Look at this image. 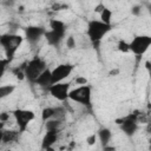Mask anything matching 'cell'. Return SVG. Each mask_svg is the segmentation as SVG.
I'll list each match as a JSON object with an SVG mask.
<instances>
[{
    "mask_svg": "<svg viewBox=\"0 0 151 151\" xmlns=\"http://www.w3.org/2000/svg\"><path fill=\"white\" fill-rule=\"evenodd\" d=\"M99 19L101 22L106 25H111V19H112V11L107 7H105L100 13H99Z\"/></svg>",
    "mask_w": 151,
    "mask_h": 151,
    "instance_id": "cell-17",
    "label": "cell"
},
{
    "mask_svg": "<svg viewBox=\"0 0 151 151\" xmlns=\"http://www.w3.org/2000/svg\"><path fill=\"white\" fill-rule=\"evenodd\" d=\"M13 117L15 119V123L18 125V131L19 133H24L27 130L28 124L35 118V114L31 110H25V109H15L13 112Z\"/></svg>",
    "mask_w": 151,
    "mask_h": 151,
    "instance_id": "cell-5",
    "label": "cell"
},
{
    "mask_svg": "<svg viewBox=\"0 0 151 151\" xmlns=\"http://www.w3.org/2000/svg\"><path fill=\"white\" fill-rule=\"evenodd\" d=\"M119 127L124 134L132 137L138 130V113H131L126 117H123V122Z\"/></svg>",
    "mask_w": 151,
    "mask_h": 151,
    "instance_id": "cell-9",
    "label": "cell"
},
{
    "mask_svg": "<svg viewBox=\"0 0 151 151\" xmlns=\"http://www.w3.org/2000/svg\"><path fill=\"white\" fill-rule=\"evenodd\" d=\"M19 131H14V130H4L2 133V143L4 144H8L12 142H17L19 138Z\"/></svg>",
    "mask_w": 151,
    "mask_h": 151,
    "instance_id": "cell-15",
    "label": "cell"
},
{
    "mask_svg": "<svg viewBox=\"0 0 151 151\" xmlns=\"http://www.w3.org/2000/svg\"><path fill=\"white\" fill-rule=\"evenodd\" d=\"M112 29V25H106L104 22H101L100 20H90L87 22V29H86V34L87 38L90 39V41L92 42V45L98 48L101 39Z\"/></svg>",
    "mask_w": 151,
    "mask_h": 151,
    "instance_id": "cell-2",
    "label": "cell"
},
{
    "mask_svg": "<svg viewBox=\"0 0 151 151\" xmlns=\"http://www.w3.org/2000/svg\"><path fill=\"white\" fill-rule=\"evenodd\" d=\"M8 119H9V113L8 112H1L0 113V122L6 123V122H8Z\"/></svg>",
    "mask_w": 151,
    "mask_h": 151,
    "instance_id": "cell-26",
    "label": "cell"
},
{
    "mask_svg": "<svg viewBox=\"0 0 151 151\" xmlns=\"http://www.w3.org/2000/svg\"><path fill=\"white\" fill-rule=\"evenodd\" d=\"M9 64H11V61L7 60L6 58L0 59V80L2 79V77H4V74H5V72H6V70H7Z\"/></svg>",
    "mask_w": 151,
    "mask_h": 151,
    "instance_id": "cell-21",
    "label": "cell"
},
{
    "mask_svg": "<svg viewBox=\"0 0 151 151\" xmlns=\"http://www.w3.org/2000/svg\"><path fill=\"white\" fill-rule=\"evenodd\" d=\"M119 73V70H112L110 71V76H113V74H118Z\"/></svg>",
    "mask_w": 151,
    "mask_h": 151,
    "instance_id": "cell-32",
    "label": "cell"
},
{
    "mask_svg": "<svg viewBox=\"0 0 151 151\" xmlns=\"http://www.w3.org/2000/svg\"><path fill=\"white\" fill-rule=\"evenodd\" d=\"M58 133L59 130H53V131H46L41 139V149L45 150L50 146H53L54 143L58 140Z\"/></svg>",
    "mask_w": 151,
    "mask_h": 151,
    "instance_id": "cell-12",
    "label": "cell"
},
{
    "mask_svg": "<svg viewBox=\"0 0 151 151\" xmlns=\"http://www.w3.org/2000/svg\"><path fill=\"white\" fill-rule=\"evenodd\" d=\"M91 97H92V87L90 85H83L78 86L73 90H70L68 92V99L76 103H79L80 105L91 109Z\"/></svg>",
    "mask_w": 151,
    "mask_h": 151,
    "instance_id": "cell-4",
    "label": "cell"
},
{
    "mask_svg": "<svg viewBox=\"0 0 151 151\" xmlns=\"http://www.w3.org/2000/svg\"><path fill=\"white\" fill-rule=\"evenodd\" d=\"M145 68H146L147 71H150V70H151V66H150V61H149V60H146V61H145Z\"/></svg>",
    "mask_w": 151,
    "mask_h": 151,
    "instance_id": "cell-31",
    "label": "cell"
},
{
    "mask_svg": "<svg viewBox=\"0 0 151 151\" xmlns=\"http://www.w3.org/2000/svg\"><path fill=\"white\" fill-rule=\"evenodd\" d=\"M74 146H76V143H74V142H72V143H71V144H70V146H68V147H67V151H72V150H73V147H74Z\"/></svg>",
    "mask_w": 151,
    "mask_h": 151,
    "instance_id": "cell-30",
    "label": "cell"
},
{
    "mask_svg": "<svg viewBox=\"0 0 151 151\" xmlns=\"http://www.w3.org/2000/svg\"><path fill=\"white\" fill-rule=\"evenodd\" d=\"M44 151H55V149H54L53 146H50V147H47V149H45Z\"/></svg>",
    "mask_w": 151,
    "mask_h": 151,
    "instance_id": "cell-34",
    "label": "cell"
},
{
    "mask_svg": "<svg viewBox=\"0 0 151 151\" xmlns=\"http://www.w3.org/2000/svg\"><path fill=\"white\" fill-rule=\"evenodd\" d=\"M111 137H112V133H111V131L107 127L100 129L98 131V133H97V138H99V140H100V143H101L103 146L109 145V142H110Z\"/></svg>",
    "mask_w": 151,
    "mask_h": 151,
    "instance_id": "cell-14",
    "label": "cell"
},
{
    "mask_svg": "<svg viewBox=\"0 0 151 151\" xmlns=\"http://www.w3.org/2000/svg\"><path fill=\"white\" fill-rule=\"evenodd\" d=\"M61 122L63 120H59V119H55V118H52L50 120H47L44 125H45V129L46 131H53V130H59L60 125H61Z\"/></svg>",
    "mask_w": 151,
    "mask_h": 151,
    "instance_id": "cell-19",
    "label": "cell"
},
{
    "mask_svg": "<svg viewBox=\"0 0 151 151\" xmlns=\"http://www.w3.org/2000/svg\"><path fill=\"white\" fill-rule=\"evenodd\" d=\"M22 41L24 38L17 33H5L0 35V46L2 47L7 60H9L11 63L13 61L17 51L21 46Z\"/></svg>",
    "mask_w": 151,
    "mask_h": 151,
    "instance_id": "cell-1",
    "label": "cell"
},
{
    "mask_svg": "<svg viewBox=\"0 0 151 151\" xmlns=\"http://www.w3.org/2000/svg\"><path fill=\"white\" fill-rule=\"evenodd\" d=\"M2 133H4V131H0V144L2 143Z\"/></svg>",
    "mask_w": 151,
    "mask_h": 151,
    "instance_id": "cell-35",
    "label": "cell"
},
{
    "mask_svg": "<svg viewBox=\"0 0 151 151\" xmlns=\"http://www.w3.org/2000/svg\"><path fill=\"white\" fill-rule=\"evenodd\" d=\"M74 83L77 84V85H79V86H83V85H87V79L85 78V77H77L76 79H74Z\"/></svg>",
    "mask_w": 151,
    "mask_h": 151,
    "instance_id": "cell-25",
    "label": "cell"
},
{
    "mask_svg": "<svg viewBox=\"0 0 151 151\" xmlns=\"http://www.w3.org/2000/svg\"><path fill=\"white\" fill-rule=\"evenodd\" d=\"M104 8H105V5L100 2V4H98V5L94 7V12H97V13H100V12H101Z\"/></svg>",
    "mask_w": 151,
    "mask_h": 151,
    "instance_id": "cell-28",
    "label": "cell"
},
{
    "mask_svg": "<svg viewBox=\"0 0 151 151\" xmlns=\"http://www.w3.org/2000/svg\"><path fill=\"white\" fill-rule=\"evenodd\" d=\"M46 29L41 26H27L25 28V38L29 45H35L44 35Z\"/></svg>",
    "mask_w": 151,
    "mask_h": 151,
    "instance_id": "cell-10",
    "label": "cell"
},
{
    "mask_svg": "<svg viewBox=\"0 0 151 151\" xmlns=\"http://www.w3.org/2000/svg\"><path fill=\"white\" fill-rule=\"evenodd\" d=\"M117 48L119 52H123V53H126L129 52V44L125 41V40H119L118 41V45H117Z\"/></svg>",
    "mask_w": 151,
    "mask_h": 151,
    "instance_id": "cell-22",
    "label": "cell"
},
{
    "mask_svg": "<svg viewBox=\"0 0 151 151\" xmlns=\"http://www.w3.org/2000/svg\"><path fill=\"white\" fill-rule=\"evenodd\" d=\"M140 11H142V9H140V6H139V5H136V6L132 7L131 13H132L133 15H137V17H138V15L140 14Z\"/></svg>",
    "mask_w": 151,
    "mask_h": 151,
    "instance_id": "cell-27",
    "label": "cell"
},
{
    "mask_svg": "<svg viewBox=\"0 0 151 151\" xmlns=\"http://www.w3.org/2000/svg\"><path fill=\"white\" fill-rule=\"evenodd\" d=\"M34 84H37L38 86H40V87L47 90V88L52 85V80H51V70L47 67V68L37 78V80L34 81Z\"/></svg>",
    "mask_w": 151,
    "mask_h": 151,
    "instance_id": "cell-13",
    "label": "cell"
},
{
    "mask_svg": "<svg viewBox=\"0 0 151 151\" xmlns=\"http://www.w3.org/2000/svg\"><path fill=\"white\" fill-rule=\"evenodd\" d=\"M96 142H97V133H91L90 136L86 137V143H87V145L92 146V145L96 144Z\"/></svg>",
    "mask_w": 151,
    "mask_h": 151,
    "instance_id": "cell-23",
    "label": "cell"
},
{
    "mask_svg": "<svg viewBox=\"0 0 151 151\" xmlns=\"http://www.w3.org/2000/svg\"><path fill=\"white\" fill-rule=\"evenodd\" d=\"M4 127H5V123L0 122V131H4Z\"/></svg>",
    "mask_w": 151,
    "mask_h": 151,
    "instance_id": "cell-33",
    "label": "cell"
},
{
    "mask_svg": "<svg viewBox=\"0 0 151 151\" xmlns=\"http://www.w3.org/2000/svg\"><path fill=\"white\" fill-rule=\"evenodd\" d=\"M70 87L71 84L66 83V81H61V83H57L51 85L47 91L50 92V94L55 98L59 101H66L68 99V92H70Z\"/></svg>",
    "mask_w": 151,
    "mask_h": 151,
    "instance_id": "cell-7",
    "label": "cell"
},
{
    "mask_svg": "<svg viewBox=\"0 0 151 151\" xmlns=\"http://www.w3.org/2000/svg\"><path fill=\"white\" fill-rule=\"evenodd\" d=\"M6 151H12V150H9V149H8V150H6Z\"/></svg>",
    "mask_w": 151,
    "mask_h": 151,
    "instance_id": "cell-36",
    "label": "cell"
},
{
    "mask_svg": "<svg viewBox=\"0 0 151 151\" xmlns=\"http://www.w3.org/2000/svg\"><path fill=\"white\" fill-rule=\"evenodd\" d=\"M47 68L45 60H42L40 57H34L33 59H31L29 61L25 63V67H24V74H25V79L32 84H34V81L37 80V78Z\"/></svg>",
    "mask_w": 151,
    "mask_h": 151,
    "instance_id": "cell-3",
    "label": "cell"
},
{
    "mask_svg": "<svg viewBox=\"0 0 151 151\" xmlns=\"http://www.w3.org/2000/svg\"><path fill=\"white\" fill-rule=\"evenodd\" d=\"M50 28L53 31H58V32H66V26L61 20L58 19H52L50 21Z\"/></svg>",
    "mask_w": 151,
    "mask_h": 151,
    "instance_id": "cell-18",
    "label": "cell"
},
{
    "mask_svg": "<svg viewBox=\"0 0 151 151\" xmlns=\"http://www.w3.org/2000/svg\"><path fill=\"white\" fill-rule=\"evenodd\" d=\"M17 86L13 85V84H7V85H1L0 86V100L11 96L14 91H15Z\"/></svg>",
    "mask_w": 151,
    "mask_h": 151,
    "instance_id": "cell-16",
    "label": "cell"
},
{
    "mask_svg": "<svg viewBox=\"0 0 151 151\" xmlns=\"http://www.w3.org/2000/svg\"><path fill=\"white\" fill-rule=\"evenodd\" d=\"M74 66L72 64H60L58 66H55L53 70H51V80H52V85L57 84V83H61L63 80H65L73 71Z\"/></svg>",
    "mask_w": 151,
    "mask_h": 151,
    "instance_id": "cell-8",
    "label": "cell"
},
{
    "mask_svg": "<svg viewBox=\"0 0 151 151\" xmlns=\"http://www.w3.org/2000/svg\"><path fill=\"white\" fill-rule=\"evenodd\" d=\"M151 45L150 35H136L132 41L129 44V50L137 57L143 55Z\"/></svg>",
    "mask_w": 151,
    "mask_h": 151,
    "instance_id": "cell-6",
    "label": "cell"
},
{
    "mask_svg": "<svg viewBox=\"0 0 151 151\" xmlns=\"http://www.w3.org/2000/svg\"><path fill=\"white\" fill-rule=\"evenodd\" d=\"M65 33L66 32H58V31H53V29H50V31H46L45 32V38L47 40V44L50 46H58L61 40L64 39L65 37Z\"/></svg>",
    "mask_w": 151,
    "mask_h": 151,
    "instance_id": "cell-11",
    "label": "cell"
},
{
    "mask_svg": "<svg viewBox=\"0 0 151 151\" xmlns=\"http://www.w3.org/2000/svg\"><path fill=\"white\" fill-rule=\"evenodd\" d=\"M66 47L70 48V50H72V48L76 47V40H74L73 37H68V38L66 39Z\"/></svg>",
    "mask_w": 151,
    "mask_h": 151,
    "instance_id": "cell-24",
    "label": "cell"
},
{
    "mask_svg": "<svg viewBox=\"0 0 151 151\" xmlns=\"http://www.w3.org/2000/svg\"><path fill=\"white\" fill-rule=\"evenodd\" d=\"M103 151H116V146H111V145L103 146Z\"/></svg>",
    "mask_w": 151,
    "mask_h": 151,
    "instance_id": "cell-29",
    "label": "cell"
},
{
    "mask_svg": "<svg viewBox=\"0 0 151 151\" xmlns=\"http://www.w3.org/2000/svg\"><path fill=\"white\" fill-rule=\"evenodd\" d=\"M54 113H55L54 107H45V109H42V111H41V122L45 124L47 120H50V119H52L54 117Z\"/></svg>",
    "mask_w": 151,
    "mask_h": 151,
    "instance_id": "cell-20",
    "label": "cell"
}]
</instances>
